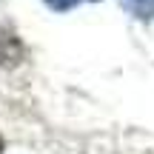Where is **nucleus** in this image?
<instances>
[{
	"label": "nucleus",
	"instance_id": "f03ea898",
	"mask_svg": "<svg viewBox=\"0 0 154 154\" xmlns=\"http://www.w3.org/2000/svg\"><path fill=\"white\" fill-rule=\"evenodd\" d=\"M46 3H49L51 9H57V11H66V9H72L77 0H46Z\"/></svg>",
	"mask_w": 154,
	"mask_h": 154
},
{
	"label": "nucleus",
	"instance_id": "f257e3e1",
	"mask_svg": "<svg viewBox=\"0 0 154 154\" xmlns=\"http://www.w3.org/2000/svg\"><path fill=\"white\" fill-rule=\"evenodd\" d=\"M23 43L17 40V34L14 32H9V29H3L0 26V66H17V63L23 60Z\"/></svg>",
	"mask_w": 154,
	"mask_h": 154
},
{
	"label": "nucleus",
	"instance_id": "7ed1b4c3",
	"mask_svg": "<svg viewBox=\"0 0 154 154\" xmlns=\"http://www.w3.org/2000/svg\"><path fill=\"white\" fill-rule=\"evenodd\" d=\"M0 151H3V137H0Z\"/></svg>",
	"mask_w": 154,
	"mask_h": 154
}]
</instances>
